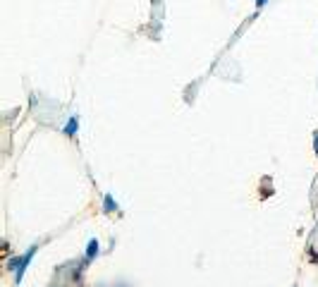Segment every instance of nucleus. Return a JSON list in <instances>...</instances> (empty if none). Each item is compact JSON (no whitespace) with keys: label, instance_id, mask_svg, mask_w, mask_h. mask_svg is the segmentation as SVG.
Segmentation results:
<instances>
[{"label":"nucleus","instance_id":"nucleus-5","mask_svg":"<svg viewBox=\"0 0 318 287\" xmlns=\"http://www.w3.org/2000/svg\"><path fill=\"white\" fill-rule=\"evenodd\" d=\"M316 144H318V134H316Z\"/></svg>","mask_w":318,"mask_h":287},{"label":"nucleus","instance_id":"nucleus-1","mask_svg":"<svg viewBox=\"0 0 318 287\" xmlns=\"http://www.w3.org/2000/svg\"><path fill=\"white\" fill-rule=\"evenodd\" d=\"M36 254V247H31V249L22 256V261H19V266H17V270H15V278H17V282L22 280V275H24V270H27V266L31 263V256Z\"/></svg>","mask_w":318,"mask_h":287},{"label":"nucleus","instance_id":"nucleus-2","mask_svg":"<svg viewBox=\"0 0 318 287\" xmlns=\"http://www.w3.org/2000/svg\"><path fill=\"white\" fill-rule=\"evenodd\" d=\"M98 254V240H91L86 247V261H93V256Z\"/></svg>","mask_w":318,"mask_h":287},{"label":"nucleus","instance_id":"nucleus-3","mask_svg":"<svg viewBox=\"0 0 318 287\" xmlns=\"http://www.w3.org/2000/svg\"><path fill=\"white\" fill-rule=\"evenodd\" d=\"M77 127H79V120H77V117H72V120L67 122V127H65V134H67V136H72L74 132H77Z\"/></svg>","mask_w":318,"mask_h":287},{"label":"nucleus","instance_id":"nucleus-4","mask_svg":"<svg viewBox=\"0 0 318 287\" xmlns=\"http://www.w3.org/2000/svg\"><path fill=\"white\" fill-rule=\"evenodd\" d=\"M266 3H268V0H256V8H263Z\"/></svg>","mask_w":318,"mask_h":287}]
</instances>
